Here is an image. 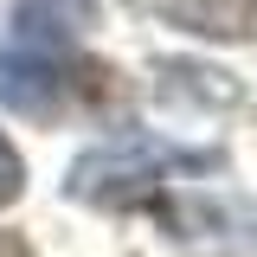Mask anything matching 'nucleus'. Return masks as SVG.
Listing matches in <instances>:
<instances>
[{"instance_id":"obj_2","label":"nucleus","mask_w":257,"mask_h":257,"mask_svg":"<svg viewBox=\"0 0 257 257\" xmlns=\"http://www.w3.org/2000/svg\"><path fill=\"white\" fill-rule=\"evenodd\" d=\"M167 167H206L199 155H174V148H155V142H122V148H96L71 167V193L90 199V206H148Z\"/></svg>"},{"instance_id":"obj_4","label":"nucleus","mask_w":257,"mask_h":257,"mask_svg":"<svg viewBox=\"0 0 257 257\" xmlns=\"http://www.w3.org/2000/svg\"><path fill=\"white\" fill-rule=\"evenodd\" d=\"M84 20H90V0H20L13 7V45H26V52H71Z\"/></svg>"},{"instance_id":"obj_3","label":"nucleus","mask_w":257,"mask_h":257,"mask_svg":"<svg viewBox=\"0 0 257 257\" xmlns=\"http://www.w3.org/2000/svg\"><path fill=\"white\" fill-rule=\"evenodd\" d=\"M135 7L199 39H257V0H135Z\"/></svg>"},{"instance_id":"obj_5","label":"nucleus","mask_w":257,"mask_h":257,"mask_svg":"<svg viewBox=\"0 0 257 257\" xmlns=\"http://www.w3.org/2000/svg\"><path fill=\"white\" fill-rule=\"evenodd\" d=\"M20 187H26V161H20V148L0 135V206H13Z\"/></svg>"},{"instance_id":"obj_1","label":"nucleus","mask_w":257,"mask_h":257,"mask_svg":"<svg viewBox=\"0 0 257 257\" xmlns=\"http://www.w3.org/2000/svg\"><path fill=\"white\" fill-rule=\"evenodd\" d=\"M109 96V71L77 52H26V45H7L0 52V103L52 122L64 109H84Z\"/></svg>"},{"instance_id":"obj_6","label":"nucleus","mask_w":257,"mask_h":257,"mask_svg":"<svg viewBox=\"0 0 257 257\" xmlns=\"http://www.w3.org/2000/svg\"><path fill=\"white\" fill-rule=\"evenodd\" d=\"M0 257H32V251H26V238H20V231H0Z\"/></svg>"}]
</instances>
